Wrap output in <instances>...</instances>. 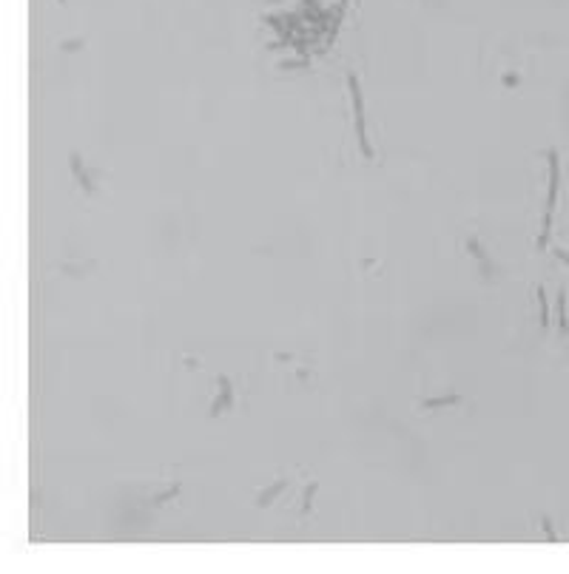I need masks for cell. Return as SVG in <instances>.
I'll list each match as a JSON object with an SVG mask.
<instances>
[{"mask_svg":"<svg viewBox=\"0 0 569 574\" xmlns=\"http://www.w3.org/2000/svg\"><path fill=\"white\" fill-rule=\"evenodd\" d=\"M350 94H353V117H356V136H359V148L367 159H373V148H370L367 131H364V111H361V91L356 74H350Z\"/></svg>","mask_w":569,"mask_h":574,"instance_id":"cell-1","label":"cell"},{"mask_svg":"<svg viewBox=\"0 0 569 574\" xmlns=\"http://www.w3.org/2000/svg\"><path fill=\"white\" fill-rule=\"evenodd\" d=\"M549 159H552V180H549V202H547V210H544V230H541V247L547 244L549 239V228H552V213H555V202H558V176H561V171H558V157L555 154H549Z\"/></svg>","mask_w":569,"mask_h":574,"instance_id":"cell-2","label":"cell"},{"mask_svg":"<svg viewBox=\"0 0 569 574\" xmlns=\"http://www.w3.org/2000/svg\"><path fill=\"white\" fill-rule=\"evenodd\" d=\"M60 3H63V0H60Z\"/></svg>","mask_w":569,"mask_h":574,"instance_id":"cell-4","label":"cell"},{"mask_svg":"<svg viewBox=\"0 0 569 574\" xmlns=\"http://www.w3.org/2000/svg\"><path fill=\"white\" fill-rule=\"evenodd\" d=\"M538 299H541V327H547L549 324V307H547V296H544V290L538 287Z\"/></svg>","mask_w":569,"mask_h":574,"instance_id":"cell-3","label":"cell"}]
</instances>
